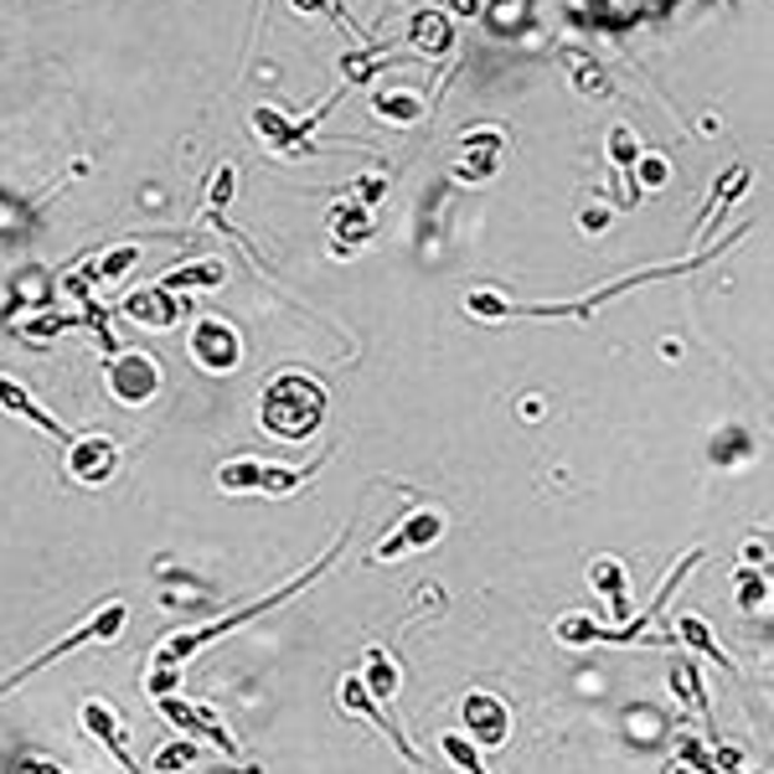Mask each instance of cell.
Segmentation results:
<instances>
[{
	"instance_id": "obj_29",
	"label": "cell",
	"mask_w": 774,
	"mask_h": 774,
	"mask_svg": "<svg viewBox=\"0 0 774 774\" xmlns=\"http://www.w3.org/2000/svg\"><path fill=\"white\" fill-rule=\"evenodd\" d=\"M192 754H197L192 744H165V749H160V754H156V770H160V774H171V770H186V764H192Z\"/></svg>"
},
{
	"instance_id": "obj_12",
	"label": "cell",
	"mask_w": 774,
	"mask_h": 774,
	"mask_svg": "<svg viewBox=\"0 0 774 774\" xmlns=\"http://www.w3.org/2000/svg\"><path fill=\"white\" fill-rule=\"evenodd\" d=\"M181 310H186V305H181V299L171 295L165 284H156V290H139V295H130L120 305L124 320H139V325H150V331H171V325L181 320Z\"/></svg>"
},
{
	"instance_id": "obj_26",
	"label": "cell",
	"mask_w": 774,
	"mask_h": 774,
	"mask_svg": "<svg viewBox=\"0 0 774 774\" xmlns=\"http://www.w3.org/2000/svg\"><path fill=\"white\" fill-rule=\"evenodd\" d=\"M135 258H139V248H135V243H120V248H114V254L103 258V263H94L88 274H94V279H114V274H124V269H130Z\"/></svg>"
},
{
	"instance_id": "obj_13",
	"label": "cell",
	"mask_w": 774,
	"mask_h": 774,
	"mask_svg": "<svg viewBox=\"0 0 774 774\" xmlns=\"http://www.w3.org/2000/svg\"><path fill=\"white\" fill-rule=\"evenodd\" d=\"M83 728L99 738L103 749L120 759V764H124L130 774H145V770L135 764V754H130V738H124V723L114 717V708H103V702H83Z\"/></svg>"
},
{
	"instance_id": "obj_20",
	"label": "cell",
	"mask_w": 774,
	"mask_h": 774,
	"mask_svg": "<svg viewBox=\"0 0 774 774\" xmlns=\"http://www.w3.org/2000/svg\"><path fill=\"white\" fill-rule=\"evenodd\" d=\"M372 114L388 124H418L423 120V99H418V94H378V99H372Z\"/></svg>"
},
{
	"instance_id": "obj_30",
	"label": "cell",
	"mask_w": 774,
	"mask_h": 774,
	"mask_svg": "<svg viewBox=\"0 0 774 774\" xmlns=\"http://www.w3.org/2000/svg\"><path fill=\"white\" fill-rule=\"evenodd\" d=\"M233 181H238L233 176V165H222L218 181H212V222L222 218V207H228V197H233Z\"/></svg>"
},
{
	"instance_id": "obj_9",
	"label": "cell",
	"mask_w": 774,
	"mask_h": 774,
	"mask_svg": "<svg viewBox=\"0 0 774 774\" xmlns=\"http://www.w3.org/2000/svg\"><path fill=\"white\" fill-rule=\"evenodd\" d=\"M439 537H444V512L423 506V512H408V516H403V527H397L388 542H378V557L388 563V557L414 553V548H434Z\"/></svg>"
},
{
	"instance_id": "obj_22",
	"label": "cell",
	"mask_w": 774,
	"mask_h": 774,
	"mask_svg": "<svg viewBox=\"0 0 774 774\" xmlns=\"http://www.w3.org/2000/svg\"><path fill=\"white\" fill-rule=\"evenodd\" d=\"M228 269L222 263H192V269H176V274H165V290L176 295V290H207V284H222Z\"/></svg>"
},
{
	"instance_id": "obj_15",
	"label": "cell",
	"mask_w": 774,
	"mask_h": 774,
	"mask_svg": "<svg viewBox=\"0 0 774 774\" xmlns=\"http://www.w3.org/2000/svg\"><path fill=\"white\" fill-rule=\"evenodd\" d=\"M408 47L423 52V58H444L450 47H455V26L444 11H418L414 26H408Z\"/></svg>"
},
{
	"instance_id": "obj_24",
	"label": "cell",
	"mask_w": 774,
	"mask_h": 774,
	"mask_svg": "<svg viewBox=\"0 0 774 774\" xmlns=\"http://www.w3.org/2000/svg\"><path fill=\"white\" fill-rule=\"evenodd\" d=\"M382 62H393L388 58V47H361V52H352V58H341V73L352 83H361V78H372Z\"/></svg>"
},
{
	"instance_id": "obj_36",
	"label": "cell",
	"mask_w": 774,
	"mask_h": 774,
	"mask_svg": "<svg viewBox=\"0 0 774 774\" xmlns=\"http://www.w3.org/2000/svg\"><path fill=\"white\" fill-rule=\"evenodd\" d=\"M450 5H455V16H480L486 0H450Z\"/></svg>"
},
{
	"instance_id": "obj_37",
	"label": "cell",
	"mask_w": 774,
	"mask_h": 774,
	"mask_svg": "<svg viewBox=\"0 0 774 774\" xmlns=\"http://www.w3.org/2000/svg\"><path fill=\"white\" fill-rule=\"evenodd\" d=\"M295 11H305V16H316V11H331V0H295Z\"/></svg>"
},
{
	"instance_id": "obj_23",
	"label": "cell",
	"mask_w": 774,
	"mask_h": 774,
	"mask_svg": "<svg viewBox=\"0 0 774 774\" xmlns=\"http://www.w3.org/2000/svg\"><path fill=\"white\" fill-rule=\"evenodd\" d=\"M636 160H640V139H636V130H625V124H619V130H610V165H615L619 176H625V171L636 176Z\"/></svg>"
},
{
	"instance_id": "obj_5",
	"label": "cell",
	"mask_w": 774,
	"mask_h": 774,
	"mask_svg": "<svg viewBox=\"0 0 774 774\" xmlns=\"http://www.w3.org/2000/svg\"><path fill=\"white\" fill-rule=\"evenodd\" d=\"M103 378H109V388H114V397L120 403H150V397L160 393V367L150 352H114V357L103 361Z\"/></svg>"
},
{
	"instance_id": "obj_35",
	"label": "cell",
	"mask_w": 774,
	"mask_h": 774,
	"mask_svg": "<svg viewBox=\"0 0 774 774\" xmlns=\"http://www.w3.org/2000/svg\"><path fill=\"white\" fill-rule=\"evenodd\" d=\"M16 774H67V770H58V764H47V759H21V764H16Z\"/></svg>"
},
{
	"instance_id": "obj_33",
	"label": "cell",
	"mask_w": 774,
	"mask_h": 774,
	"mask_svg": "<svg viewBox=\"0 0 774 774\" xmlns=\"http://www.w3.org/2000/svg\"><path fill=\"white\" fill-rule=\"evenodd\" d=\"M681 759H687V764H692L697 774H717V764L708 759V749H702L697 738H681Z\"/></svg>"
},
{
	"instance_id": "obj_7",
	"label": "cell",
	"mask_w": 774,
	"mask_h": 774,
	"mask_svg": "<svg viewBox=\"0 0 774 774\" xmlns=\"http://www.w3.org/2000/svg\"><path fill=\"white\" fill-rule=\"evenodd\" d=\"M120 470V444L103 434H73L67 439V476L83 486H99Z\"/></svg>"
},
{
	"instance_id": "obj_31",
	"label": "cell",
	"mask_w": 774,
	"mask_h": 774,
	"mask_svg": "<svg viewBox=\"0 0 774 774\" xmlns=\"http://www.w3.org/2000/svg\"><path fill=\"white\" fill-rule=\"evenodd\" d=\"M176 666H160V661H150V697H171L176 692Z\"/></svg>"
},
{
	"instance_id": "obj_39",
	"label": "cell",
	"mask_w": 774,
	"mask_h": 774,
	"mask_svg": "<svg viewBox=\"0 0 774 774\" xmlns=\"http://www.w3.org/2000/svg\"><path fill=\"white\" fill-rule=\"evenodd\" d=\"M672 774H687V770H672Z\"/></svg>"
},
{
	"instance_id": "obj_25",
	"label": "cell",
	"mask_w": 774,
	"mask_h": 774,
	"mask_svg": "<svg viewBox=\"0 0 774 774\" xmlns=\"http://www.w3.org/2000/svg\"><path fill=\"white\" fill-rule=\"evenodd\" d=\"M439 749H444V759H450L455 770H465V774H486L480 754H476V749H470V744H465L459 734H444V738H439Z\"/></svg>"
},
{
	"instance_id": "obj_16",
	"label": "cell",
	"mask_w": 774,
	"mask_h": 774,
	"mask_svg": "<svg viewBox=\"0 0 774 774\" xmlns=\"http://www.w3.org/2000/svg\"><path fill=\"white\" fill-rule=\"evenodd\" d=\"M589 583H594L599 594L610 599L615 619L625 625V619H630V574L619 568L615 557H594V563H589Z\"/></svg>"
},
{
	"instance_id": "obj_1",
	"label": "cell",
	"mask_w": 774,
	"mask_h": 774,
	"mask_svg": "<svg viewBox=\"0 0 774 774\" xmlns=\"http://www.w3.org/2000/svg\"><path fill=\"white\" fill-rule=\"evenodd\" d=\"M325 418V388L310 372H279L263 388L258 403V423L279 439H310Z\"/></svg>"
},
{
	"instance_id": "obj_27",
	"label": "cell",
	"mask_w": 774,
	"mask_h": 774,
	"mask_svg": "<svg viewBox=\"0 0 774 774\" xmlns=\"http://www.w3.org/2000/svg\"><path fill=\"white\" fill-rule=\"evenodd\" d=\"M754 444H749V434L744 429H723V444H713V459L717 465H728V459H738V455H749Z\"/></svg>"
},
{
	"instance_id": "obj_2",
	"label": "cell",
	"mask_w": 774,
	"mask_h": 774,
	"mask_svg": "<svg viewBox=\"0 0 774 774\" xmlns=\"http://www.w3.org/2000/svg\"><path fill=\"white\" fill-rule=\"evenodd\" d=\"M341 542H346V532H341ZM341 542H336V548H331V553H320V563H316V568H305V574H299V578H290L284 589H274V594H263V599H258V604H243V610H233V615H228V619H212V625H201V630H186V636H171V640H160V651L150 655V661H160V666H181V661H192V655H197L201 646H212V640H222V636H228V630H238V625H248V619H258V615H263V610H274V604H284V599H290V594H305V589H310V583H316V578L325 574V563H331V557L341 553Z\"/></svg>"
},
{
	"instance_id": "obj_6",
	"label": "cell",
	"mask_w": 774,
	"mask_h": 774,
	"mask_svg": "<svg viewBox=\"0 0 774 774\" xmlns=\"http://www.w3.org/2000/svg\"><path fill=\"white\" fill-rule=\"evenodd\" d=\"M192 357H197L207 372H233V367L243 361V341L228 320L207 316V320L192 325Z\"/></svg>"
},
{
	"instance_id": "obj_17",
	"label": "cell",
	"mask_w": 774,
	"mask_h": 774,
	"mask_svg": "<svg viewBox=\"0 0 774 774\" xmlns=\"http://www.w3.org/2000/svg\"><path fill=\"white\" fill-rule=\"evenodd\" d=\"M331 222H336V243H331V248H336L341 258L352 254L357 243L372 238V212H367V207H357V201H346V207H341Z\"/></svg>"
},
{
	"instance_id": "obj_18",
	"label": "cell",
	"mask_w": 774,
	"mask_h": 774,
	"mask_svg": "<svg viewBox=\"0 0 774 774\" xmlns=\"http://www.w3.org/2000/svg\"><path fill=\"white\" fill-rule=\"evenodd\" d=\"M568 78H574V88L583 99H610V73L589 52H568Z\"/></svg>"
},
{
	"instance_id": "obj_19",
	"label": "cell",
	"mask_w": 774,
	"mask_h": 774,
	"mask_svg": "<svg viewBox=\"0 0 774 774\" xmlns=\"http://www.w3.org/2000/svg\"><path fill=\"white\" fill-rule=\"evenodd\" d=\"M357 681L367 687V697H372V702H388V697L397 692V666H393V655H388V651H367V672H361Z\"/></svg>"
},
{
	"instance_id": "obj_8",
	"label": "cell",
	"mask_w": 774,
	"mask_h": 774,
	"mask_svg": "<svg viewBox=\"0 0 774 774\" xmlns=\"http://www.w3.org/2000/svg\"><path fill=\"white\" fill-rule=\"evenodd\" d=\"M156 708H160V717H171V723H176L181 734L207 738V744H218V749H222L228 759H238V738L228 734V728H222V723H218L212 713H201V708H186V702H181L176 692H171V697H156Z\"/></svg>"
},
{
	"instance_id": "obj_32",
	"label": "cell",
	"mask_w": 774,
	"mask_h": 774,
	"mask_svg": "<svg viewBox=\"0 0 774 774\" xmlns=\"http://www.w3.org/2000/svg\"><path fill=\"white\" fill-rule=\"evenodd\" d=\"M382 192H388V181H382V176H357V186H352V201H357V207H372Z\"/></svg>"
},
{
	"instance_id": "obj_10",
	"label": "cell",
	"mask_w": 774,
	"mask_h": 774,
	"mask_svg": "<svg viewBox=\"0 0 774 774\" xmlns=\"http://www.w3.org/2000/svg\"><path fill=\"white\" fill-rule=\"evenodd\" d=\"M465 728L486 744V749H496V744H506V734H512V713H506V702L491 692H470L465 697Z\"/></svg>"
},
{
	"instance_id": "obj_4",
	"label": "cell",
	"mask_w": 774,
	"mask_h": 774,
	"mask_svg": "<svg viewBox=\"0 0 774 774\" xmlns=\"http://www.w3.org/2000/svg\"><path fill=\"white\" fill-rule=\"evenodd\" d=\"M124 619H130V610H124L120 599H114V604H103L99 615H94V619H83V625H78V630H73V636H62L58 646H47V651L37 655V661H26V666H21L16 676H5V681H0V697L11 692V687H21L26 676H37L41 666H52V661H62V655H73V651H78V646H83V640H120Z\"/></svg>"
},
{
	"instance_id": "obj_21",
	"label": "cell",
	"mask_w": 774,
	"mask_h": 774,
	"mask_svg": "<svg viewBox=\"0 0 774 774\" xmlns=\"http://www.w3.org/2000/svg\"><path fill=\"white\" fill-rule=\"evenodd\" d=\"M676 636L687 640V646H697V651H702V655H713L717 666H723V672L734 676V661L723 655V646H717V640H713V630H708V625H702V619H697V615H687V619H681V625H676Z\"/></svg>"
},
{
	"instance_id": "obj_3",
	"label": "cell",
	"mask_w": 774,
	"mask_h": 774,
	"mask_svg": "<svg viewBox=\"0 0 774 774\" xmlns=\"http://www.w3.org/2000/svg\"><path fill=\"white\" fill-rule=\"evenodd\" d=\"M320 465H269V459H233V465H222L218 470V486L222 491H263V496H290L299 486H310L316 480Z\"/></svg>"
},
{
	"instance_id": "obj_38",
	"label": "cell",
	"mask_w": 774,
	"mask_h": 774,
	"mask_svg": "<svg viewBox=\"0 0 774 774\" xmlns=\"http://www.w3.org/2000/svg\"><path fill=\"white\" fill-rule=\"evenodd\" d=\"M744 557H749V563H754V557L764 563V557H770V553H764V537H759V542H749V548H744Z\"/></svg>"
},
{
	"instance_id": "obj_14",
	"label": "cell",
	"mask_w": 774,
	"mask_h": 774,
	"mask_svg": "<svg viewBox=\"0 0 774 774\" xmlns=\"http://www.w3.org/2000/svg\"><path fill=\"white\" fill-rule=\"evenodd\" d=\"M0 408H5V414H16V418H26V423H37L41 434L62 439V444H67V439H73V429H62L58 418L47 414V408H41L37 397L26 393V388H21V382H11V378H0Z\"/></svg>"
},
{
	"instance_id": "obj_28",
	"label": "cell",
	"mask_w": 774,
	"mask_h": 774,
	"mask_svg": "<svg viewBox=\"0 0 774 774\" xmlns=\"http://www.w3.org/2000/svg\"><path fill=\"white\" fill-rule=\"evenodd\" d=\"M764 594H770V578H764V574H744V578H738V610H754V604H764Z\"/></svg>"
},
{
	"instance_id": "obj_34",
	"label": "cell",
	"mask_w": 774,
	"mask_h": 774,
	"mask_svg": "<svg viewBox=\"0 0 774 774\" xmlns=\"http://www.w3.org/2000/svg\"><path fill=\"white\" fill-rule=\"evenodd\" d=\"M636 165H640V181H646V186H666V160H661V156L636 160Z\"/></svg>"
},
{
	"instance_id": "obj_11",
	"label": "cell",
	"mask_w": 774,
	"mask_h": 774,
	"mask_svg": "<svg viewBox=\"0 0 774 774\" xmlns=\"http://www.w3.org/2000/svg\"><path fill=\"white\" fill-rule=\"evenodd\" d=\"M501 156H506V135H501V130H476V135H465V156H459L455 176L459 181H491L501 171Z\"/></svg>"
}]
</instances>
